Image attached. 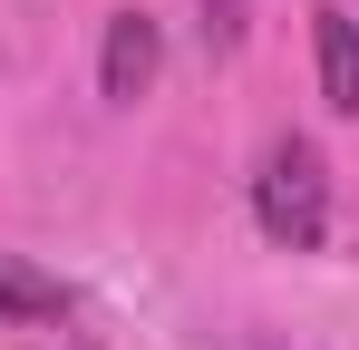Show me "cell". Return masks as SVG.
<instances>
[{
    "label": "cell",
    "mask_w": 359,
    "mask_h": 350,
    "mask_svg": "<svg viewBox=\"0 0 359 350\" xmlns=\"http://www.w3.org/2000/svg\"><path fill=\"white\" fill-rule=\"evenodd\" d=\"M252 224L282 253H320L330 243V156L311 136H272L252 166Z\"/></svg>",
    "instance_id": "1"
},
{
    "label": "cell",
    "mask_w": 359,
    "mask_h": 350,
    "mask_svg": "<svg viewBox=\"0 0 359 350\" xmlns=\"http://www.w3.org/2000/svg\"><path fill=\"white\" fill-rule=\"evenodd\" d=\"M156 68H165V30H156L146 10H117L107 39H97V88H107V108H136V98L156 88Z\"/></svg>",
    "instance_id": "2"
},
{
    "label": "cell",
    "mask_w": 359,
    "mask_h": 350,
    "mask_svg": "<svg viewBox=\"0 0 359 350\" xmlns=\"http://www.w3.org/2000/svg\"><path fill=\"white\" fill-rule=\"evenodd\" d=\"M0 321H20V331H59L78 321V292L59 273H39L29 253H0Z\"/></svg>",
    "instance_id": "3"
},
{
    "label": "cell",
    "mask_w": 359,
    "mask_h": 350,
    "mask_svg": "<svg viewBox=\"0 0 359 350\" xmlns=\"http://www.w3.org/2000/svg\"><path fill=\"white\" fill-rule=\"evenodd\" d=\"M311 58H320V98L330 117H359V20L330 0V10H311Z\"/></svg>",
    "instance_id": "4"
},
{
    "label": "cell",
    "mask_w": 359,
    "mask_h": 350,
    "mask_svg": "<svg viewBox=\"0 0 359 350\" xmlns=\"http://www.w3.org/2000/svg\"><path fill=\"white\" fill-rule=\"evenodd\" d=\"M204 39H214V49L243 39V10H233V0H204Z\"/></svg>",
    "instance_id": "5"
}]
</instances>
